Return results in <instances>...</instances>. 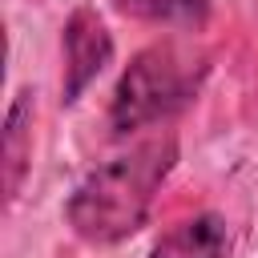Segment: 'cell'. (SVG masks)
<instances>
[{
  "label": "cell",
  "instance_id": "277c9868",
  "mask_svg": "<svg viewBox=\"0 0 258 258\" xmlns=\"http://www.w3.org/2000/svg\"><path fill=\"white\" fill-rule=\"evenodd\" d=\"M226 250H230V226L222 214L206 210L165 230L153 242L149 258H226Z\"/></svg>",
  "mask_w": 258,
  "mask_h": 258
},
{
  "label": "cell",
  "instance_id": "5b68a950",
  "mask_svg": "<svg viewBox=\"0 0 258 258\" xmlns=\"http://www.w3.org/2000/svg\"><path fill=\"white\" fill-rule=\"evenodd\" d=\"M0 161H4V198L16 202L20 181L28 173V161H32V89H20L4 113Z\"/></svg>",
  "mask_w": 258,
  "mask_h": 258
},
{
  "label": "cell",
  "instance_id": "3957f363",
  "mask_svg": "<svg viewBox=\"0 0 258 258\" xmlns=\"http://www.w3.org/2000/svg\"><path fill=\"white\" fill-rule=\"evenodd\" d=\"M113 60V36L101 24V16L93 8H77L64 20V85H60V101L73 105L97 77L101 69Z\"/></svg>",
  "mask_w": 258,
  "mask_h": 258
},
{
  "label": "cell",
  "instance_id": "6da1fadb",
  "mask_svg": "<svg viewBox=\"0 0 258 258\" xmlns=\"http://www.w3.org/2000/svg\"><path fill=\"white\" fill-rule=\"evenodd\" d=\"M173 161H177V137L157 133V137L117 153L113 161L89 169L85 181L64 202L69 226L93 246L125 242L129 234H137L145 226V214H149L161 181L169 177Z\"/></svg>",
  "mask_w": 258,
  "mask_h": 258
},
{
  "label": "cell",
  "instance_id": "8992f818",
  "mask_svg": "<svg viewBox=\"0 0 258 258\" xmlns=\"http://www.w3.org/2000/svg\"><path fill=\"white\" fill-rule=\"evenodd\" d=\"M117 8L133 20L169 24V28H198L210 16V0H117Z\"/></svg>",
  "mask_w": 258,
  "mask_h": 258
},
{
  "label": "cell",
  "instance_id": "7a4b0ae2",
  "mask_svg": "<svg viewBox=\"0 0 258 258\" xmlns=\"http://www.w3.org/2000/svg\"><path fill=\"white\" fill-rule=\"evenodd\" d=\"M206 73H210V56L194 44L157 40V44L141 48L125 64V73L113 89V105H109L113 133H133L153 121L173 117L177 109H185L194 101Z\"/></svg>",
  "mask_w": 258,
  "mask_h": 258
}]
</instances>
